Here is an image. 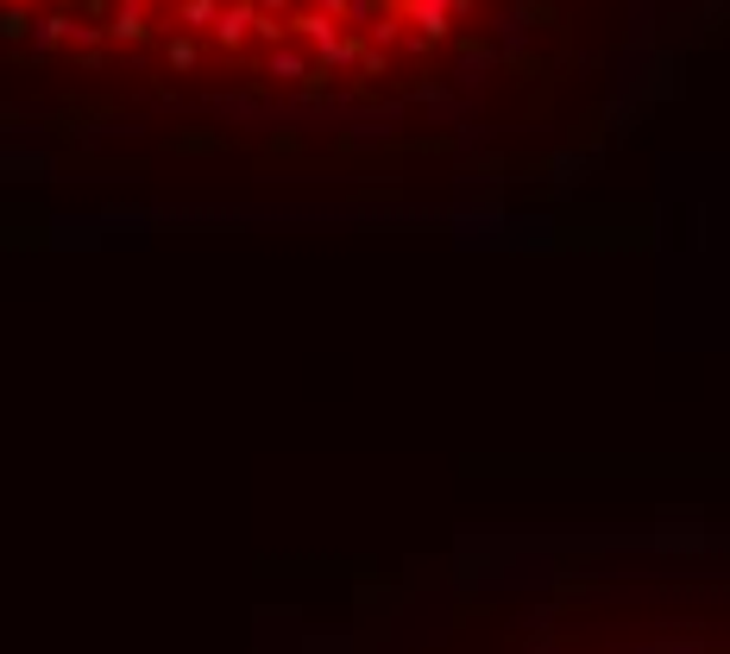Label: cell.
<instances>
[{
  "mask_svg": "<svg viewBox=\"0 0 730 654\" xmlns=\"http://www.w3.org/2000/svg\"><path fill=\"white\" fill-rule=\"evenodd\" d=\"M221 20V0H183V25H214Z\"/></svg>",
  "mask_w": 730,
  "mask_h": 654,
  "instance_id": "cell-8",
  "label": "cell"
},
{
  "mask_svg": "<svg viewBox=\"0 0 730 654\" xmlns=\"http://www.w3.org/2000/svg\"><path fill=\"white\" fill-rule=\"evenodd\" d=\"M0 7H7V13H26V7H32V0H0Z\"/></svg>",
  "mask_w": 730,
  "mask_h": 654,
  "instance_id": "cell-10",
  "label": "cell"
},
{
  "mask_svg": "<svg viewBox=\"0 0 730 654\" xmlns=\"http://www.w3.org/2000/svg\"><path fill=\"white\" fill-rule=\"evenodd\" d=\"M265 70L277 82H296V76H308V58H303V51H290V44H277V51L265 58Z\"/></svg>",
  "mask_w": 730,
  "mask_h": 654,
  "instance_id": "cell-5",
  "label": "cell"
},
{
  "mask_svg": "<svg viewBox=\"0 0 730 654\" xmlns=\"http://www.w3.org/2000/svg\"><path fill=\"white\" fill-rule=\"evenodd\" d=\"M195 58H202V51H195L190 32H183V39H171V51H164V63H171V70H195Z\"/></svg>",
  "mask_w": 730,
  "mask_h": 654,
  "instance_id": "cell-7",
  "label": "cell"
},
{
  "mask_svg": "<svg viewBox=\"0 0 730 654\" xmlns=\"http://www.w3.org/2000/svg\"><path fill=\"white\" fill-rule=\"evenodd\" d=\"M290 32H296L303 44H315V51H322V63H334V70L359 58V44L341 32V20H334V13H315V7H308V13H296V20H290Z\"/></svg>",
  "mask_w": 730,
  "mask_h": 654,
  "instance_id": "cell-1",
  "label": "cell"
},
{
  "mask_svg": "<svg viewBox=\"0 0 730 654\" xmlns=\"http://www.w3.org/2000/svg\"><path fill=\"white\" fill-rule=\"evenodd\" d=\"M404 13L416 20L423 39H442L447 25H454V0H404Z\"/></svg>",
  "mask_w": 730,
  "mask_h": 654,
  "instance_id": "cell-3",
  "label": "cell"
},
{
  "mask_svg": "<svg viewBox=\"0 0 730 654\" xmlns=\"http://www.w3.org/2000/svg\"><path fill=\"white\" fill-rule=\"evenodd\" d=\"M623 654H711L699 635H661V642H642V648H623Z\"/></svg>",
  "mask_w": 730,
  "mask_h": 654,
  "instance_id": "cell-6",
  "label": "cell"
},
{
  "mask_svg": "<svg viewBox=\"0 0 730 654\" xmlns=\"http://www.w3.org/2000/svg\"><path fill=\"white\" fill-rule=\"evenodd\" d=\"M120 44H133V39H145L152 32V20H145V0H120L114 7V25H108Z\"/></svg>",
  "mask_w": 730,
  "mask_h": 654,
  "instance_id": "cell-4",
  "label": "cell"
},
{
  "mask_svg": "<svg viewBox=\"0 0 730 654\" xmlns=\"http://www.w3.org/2000/svg\"><path fill=\"white\" fill-rule=\"evenodd\" d=\"M252 7H258L265 20H277V13H284V7H290V0H252Z\"/></svg>",
  "mask_w": 730,
  "mask_h": 654,
  "instance_id": "cell-9",
  "label": "cell"
},
{
  "mask_svg": "<svg viewBox=\"0 0 730 654\" xmlns=\"http://www.w3.org/2000/svg\"><path fill=\"white\" fill-rule=\"evenodd\" d=\"M258 25H265V13H258L252 0H233V7H221V20H214V44H221V51H240Z\"/></svg>",
  "mask_w": 730,
  "mask_h": 654,
  "instance_id": "cell-2",
  "label": "cell"
}]
</instances>
